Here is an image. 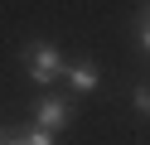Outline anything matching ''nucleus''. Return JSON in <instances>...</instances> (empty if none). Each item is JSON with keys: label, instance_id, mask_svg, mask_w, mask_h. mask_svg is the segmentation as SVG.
<instances>
[{"label": "nucleus", "instance_id": "1", "mask_svg": "<svg viewBox=\"0 0 150 145\" xmlns=\"http://www.w3.org/2000/svg\"><path fill=\"white\" fill-rule=\"evenodd\" d=\"M24 68H29V77H34L39 87H53L63 73H68V63H63L58 44H49V39H39V44L24 48Z\"/></svg>", "mask_w": 150, "mask_h": 145}, {"label": "nucleus", "instance_id": "5", "mask_svg": "<svg viewBox=\"0 0 150 145\" xmlns=\"http://www.w3.org/2000/svg\"><path fill=\"white\" fill-rule=\"evenodd\" d=\"M131 102H136V111H140V116H150V87L140 82L136 92H131Z\"/></svg>", "mask_w": 150, "mask_h": 145}, {"label": "nucleus", "instance_id": "6", "mask_svg": "<svg viewBox=\"0 0 150 145\" xmlns=\"http://www.w3.org/2000/svg\"><path fill=\"white\" fill-rule=\"evenodd\" d=\"M140 48H145V53H150V5L140 10Z\"/></svg>", "mask_w": 150, "mask_h": 145}, {"label": "nucleus", "instance_id": "4", "mask_svg": "<svg viewBox=\"0 0 150 145\" xmlns=\"http://www.w3.org/2000/svg\"><path fill=\"white\" fill-rule=\"evenodd\" d=\"M5 145H53V135H49V131H39V126H24V131H15Z\"/></svg>", "mask_w": 150, "mask_h": 145}, {"label": "nucleus", "instance_id": "3", "mask_svg": "<svg viewBox=\"0 0 150 145\" xmlns=\"http://www.w3.org/2000/svg\"><path fill=\"white\" fill-rule=\"evenodd\" d=\"M73 82V92H92V87L102 82V73H97V63H68V73H63Z\"/></svg>", "mask_w": 150, "mask_h": 145}, {"label": "nucleus", "instance_id": "2", "mask_svg": "<svg viewBox=\"0 0 150 145\" xmlns=\"http://www.w3.org/2000/svg\"><path fill=\"white\" fill-rule=\"evenodd\" d=\"M68 121H73V102L68 97H39V106H34V126H39V131L58 135Z\"/></svg>", "mask_w": 150, "mask_h": 145}, {"label": "nucleus", "instance_id": "7", "mask_svg": "<svg viewBox=\"0 0 150 145\" xmlns=\"http://www.w3.org/2000/svg\"><path fill=\"white\" fill-rule=\"evenodd\" d=\"M5 140H10V131H0V145H5Z\"/></svg>", "mask_w": 150, "mask_h": 145}]
</instances>
